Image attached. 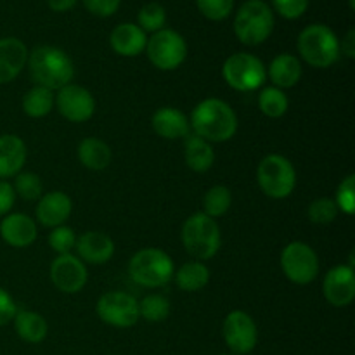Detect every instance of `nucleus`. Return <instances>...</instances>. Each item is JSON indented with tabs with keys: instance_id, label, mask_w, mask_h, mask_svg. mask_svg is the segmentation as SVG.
<instances>
[{
	"instance_id": "obj_23",
	"label": "nucleus",
	"mask_w": 355,
	"mask_h": 355,
	"mask_svg": "<svg viewBox=\"0 0 355 355\" xmlns=\"http://www.w3.org/2000/svg\"><path fill=\"white\" fill-rule=\"evenodd\" d=\"M302 62L297 55L293 54H279L270 61L269 69H267V76L274 87L277 89H291L297 85L302 78Z\"/></svg>"
},
{
	"instance_id": "obj_24",
	"label": "nucleus",
	"mask_w": 355,
	"mask_h": 355,
	"mask_svg": "<svg viewBox=\"0 0 355 355\" xmlns=\"http://www.w3.org/2000/svg\"><path fill=\"white\" fill-rule=\"evenodd\" d=\"M184 158L186 165L194 172H207L214 166L215 151L211 144L198 135H187L184 139Z\"/></svg>"
},
{
	"instance_id": "obj_17",
	"label": "nucleus",
	"mask_w": 355,
	"mask_h": 355,
	"mask_svg": "<svg viewBox=\"0 0 355 355\" xmlns=\"http://www.w3.org/2000/svg\"><path fill=\"white\" fill-rule=\"evenodd\" d=\"M73 203L71 198L62 191H52V193L42 194L37 205V218L45 227H59L64 225L71 215Z\"/></svg>"
},
{
	"instance_id": "obj_21",
	"label": "nucleus",
	"mask_w": 355,
	"mask_h": 355,
	"mask_svg": "<svg viewBox=\"0 0 355 355\" xmlns=\"http://www.w3.org/2000/svg\"><path fill=\"white\" fill-rule=\"evenodd\" d=\"M26 144L14 134L0 135V180L16 177L26 163Z\"/></svg>"
},
{
	"instance_id": "obj_3",
	"label": "nucleus",
	"mask_w": 355,
	"mask_h": 355,
	"mask_svg": "<svg viewBox=\"0 0 355 355\" xmlns=\"http://www.w3.org/2000/svg\"><path fill=\"white\" fill-rule=\"evenodd\" d=\"M298 52L307 64L314 68H329L340 58V40L326 24H311L300 33Z\"/></svg>"
},
{
	"instance_id": "obj_18",
	"label": "nucleus",
	"mask_w": 355,
	"mask_h": 355,
	"mask_svg": "<svg viewBox=\"0 0 355 355\" xmlns=\"http://www.w3.org/2000/svg\"><path fill=\"white\" fill-rule=\"evenodd\" d=\"M37 224L24 214H7L0 222V236L12 248H26L37 239Z\"/></svg>"
},
{
	"instance_id": "obj_13",
	"label": "nucleus",
	"mask_w": 355,
	"mask_h": 355,
	"mask_svg": "<svg viewBox=\"0 0 355 355\" xmlns=\"http://www.w3.org/2000/svg\"><path fill=\"white\" fill-rule=\"evenodd\" d=\"M54 104L58 106L61 116L73 123H83L96 113V99L92 94L85 87L75 83L59 89L58 96H54Z\"/></svg>"
},
{
	"instance_id": "obj_35",
	"label": "nucleus",
	"mask_w": 355,
	"mask_h": 355,
	"mask_svg": "<svg viewBox=\"0 0 355 355\" xmlns=\"http://www.w3.org/2000/svg\"><path fill=\"white\" fill-rule=\"evenodd\" d=\"M49 245L59 255H66V253H71V250L76 245V234L71 227L68 225H59V227L52 229V232L49 234Z\"/></svg>"
},
{
	"instance_id": "obj_36",
	"label": "nucleus",
	"mask_w": 355,
	"mask_h": 355,
	"mask_svg": "<svg viewBox=\"0 0 355 355\" xmlns=\"http://www.w3.org/2000/svg\"><path fill=\"white\" fill-rule=\"evenodd\" d=\"M200 12L210 21H222L231 14L234 0H196Z\"/></svg>"
},
{
	"instance_id": "obj_22",
	"label": "nucleus",
	"mask_w": 355,
	"mask_h": 355,
	"mask_svg": "<svg viewBox=\"0 0 355 355\" xmlns=\"http://www.w3.org/2000/svg\"><path fill=\"white\" fill-rule=\"evenodd\" d=\"M151 123L156 134L163 139H168V141L186 139L189 135V118L177 107H159L153 114Z\"/></svg>"
},
{
	"instance_id": "obj_34",
	"label": "nucleus",
	"mask_w": 355,
	"mask_h": 355,
	"mask_svg": "<svg viewBox=\"0 0 355 355\" xmlns=\"http://www.w3.org/2000/svg\"><path fill=\"white\" fill-rule=\"evenodd\" d=\"M338 207H336L335 200H329V198H319V200L312 201L311 207H309V218L311 222L319 225L331 224L338 217Z\"/></svg>"
},
{
	"instance_id": "obj_38",
	"label": "nucleus",
	"mask_w": 355,
	"mask_h": 355,
	"mask_svg": "<svg viewBox=\"0 0 355 355\" xmlns=\"http://www.w3.org/2000/svg\"><path fill=\"white\" fill-rule=\"evenodd\" d=\"M274 9L286 19H298L309 7V0H272Z\"/></svg>"
},
{
	"instance_id": "obj_12",
	"label": "nucleus",
	"mask_w": 355,
	"mask_h": 355,
	"mask_svg": "<svg viewBox=\"0 0 355 355\" xmlns=\"http://www.w3.org/2000/svg\"><path fill=\"white\" fill-rule=\"evenodd\" d=\"M222 333H224L225 345L238 355L250 354L259 342L255 321L252 319V315L243 311L229 312Z\"/></svg>"
},
{
	"instance_id": "obj_11",
	"label": "nucleus",
	"mask_w": 355,
	"mask_h": 355,
	"mask_svg": "<svg viewBox=\"0 0 355 355\" xmlns=\"http://www.w3.org/2000/svg\"><path fill=\"white\" fill-rule=\"evenodd\" d=\"M97 315L101 321L114 328H132L141 319L139 302L123 291H110L97 300Z\"/></svg>"
},
{
	"instance_id": "obj_2",
	"label": "nucleus",
	"mask_w": 355,
	"mask_h": 355,
	"mask_svg": "<svg viewBox=\"0 0 355 355\" xmlns=\"http://www.w3.org/2000/svg\"><path fill=\"white\" fill-rule=\"evenodd\" d=\"M28 69L37 85L59 90L69 85L75 76V64L64 51L51 45H40L28 54Z\"/></svg>"
},
{
	"instance_id": "obj_1",
	"label": "nucleus",
	"mask_w": 355,
	"mask_h": 355,
	"mask_svg": "<svg viewBox=\"0 0 355 355\" xmlns=\"http://www.w3.org/2000/svg\"><path fill=\"white\" fill-rule=\"evenodd\" d=\"M194 135L211 142H225L238 130V116L225 101L205 99L191 113L189 120Z\"/></svg>"
},
{
	"instance_id": "obj_39",
	"label": "nucleus",
	"mask_w": 355,
	"mask_h": 355,
	"mask_svg": "<svg viewBox=\"0 0 355 355\" xmlns=\"http://www.w3.org/2000/svg\"><path fill=\"white\" fill-rule=\"evenodd\" d=\"M87 10L99 17L113 16L120 7V0H83Z\"/></svg>"
},
{
	"instance_id": "obj_25",
	"label": "nucleus",
	"mask_w": 355,
	"mask_h": 355,
	"mask_svg": "<svg viewBox=\"0 0 355 355\" xmlns=\"http://www.w3.org/2000/svg\"><path fill=\"white\" fill-rule=\"evenodd\" d=\"M14 329L23 342L40 343L49 333L47 321L33 311H17L14 315Z\"/></svg>"
},
{
	"instance_id": "obj_16",
	"label": "nucleus",
	"mask_w": 355,
	"mask_h": 355,
	"mask_svg": "<svg viewBox=\"0 0 355 355\" xmlns=\"http://www.w3.org/2000/svg\"><path fill=\"white\" fill-rule=\"evenodd\" d=\"M75 250L78 252V259L82 262L103 266V263L110 262L111 257L114 255V243L104 232L89 231L76 238Z\"/></svg>"
},
{
	"instance_id": "obj_37",
	"label": "nucleus",
	"mask_w": 355,
	"mask_h": 355,
	"mask_svg": "<svg viewBox=\"0 0 355 355\" xmlns=\"http://www.w3.org/2000/svg\"><path fill=\"white\" fill-rule=\"evenodd\" d=\"M335 203L343 214H355V175H349L342 180V184L336 189Z\"/></svg>"
},
{
	"instance_id": "obj_31",
	"label": "nucleus",
	"mask_w": 355,
	"mask_h": 355,
	"mask_svg": "<svg viewBox=\"0 0 355 355\" xmlns=\"http://www.w3.org/2000/svg\"><path fill=\"white\" fill-rule=\"evenodd\" d=\"M139 315L149 322H162L170 315V302L163 295H148L139 302Z\"/></svg>"
},
{
	"instance_id": "obj_30",
	"label": "nucleus",
	"mask_w": 355,
	"mask_h": 355,
	"mask_svg": "<svg viewBox=\"0 0 355 355\" xmlns=\"http://www.w3.org/2000/svg\"><path fill=\"white\" fill-rule=\"evenodd\" d=\"M290 101L286 94L277 87H267L260 92L259 96V107L266 116L269 118H281L286 114Z\"/></svg>"
},
{
	"instance_id": "obj_45",
	"label": "nucleus",
	"mask_w": 355,
	"mask_h": 355,
	"mask_svg": "<svg viewBox=\"0 0 355 355\" xmlns=\"http://www.w3.org/2000/svg\"><path fill=\"white\" fill-rule=\"evenodd\" d=\"M222 355H229V354H222Z\"/></svg>"
},
{
	"instance_id": "obj_26",
	"label": "nucleus",
	"mask_w": 355,
	"mask_h": 355,
	"mask_svg": "<svg viewBox=\"0 0 355 355\" xmlns=\"http://www.w3.org/2000/svg\"><path fill=\"white\" fill-rule=\"evenodd\" d=\"M78 159L85 168L104 170L111 163V149L104 141L97 137H87L78 146Z\"/></svg>"
},
{
	"instance_id": "obj_40",
	"label": "nucleus",
	"mask_w": 355,
	"mask_h": 355,
	"mask_svg": "<svg viewBox=\"0 0 355 355\" xmlns=\"http://www.w3.org/2000/svg\"><path fill=\"white\" fill-rule=\"evenodd\" d=\"M17 307L14 304L12 297L7 293L3 288H0V326L9 324L10 321H14V315H16Z\"/></svg>"
},
{
	"instance_id": "obj_14",
	"label": "nucleus",
	"mask_w": 355,
	"mask_h": 355,
	"mask_svg": "<svg viewBox=\"0 0 355 355\" xmlns=\"http://www.w3.org/2000/svg\"><path fill=\"white\" fill-rule=\"evenodd\" d=\"M87 267L78 257L66 253L58 255L51 266V281L59 291L66 295L78 293L87 284Z\"/></svg>"
},
{
	"instance_id": "obj_5",
	"label": "nucleus",
	"mask_w": 355,
	"mask_h": 355,
	"mask_svg": "<svg viewBox=\"0 0 355 355\" xmlns=\"http://www.w3.org/2000/svg\"><path fill=\"white\" fill-rule=\"evenodd\" d=\"M274 30L272 9L262 0H248L234 17V33L241 44L255 47L263 44Z\"/></svg>"
},
{
	"instance_id": "obj_29",
	"label": "nucleus",
	"mask_w": 355,
	"mask_h": 355,
	"mask_svg": "<svg viewBox=\"0 0 355 355\" xmlns=\"http://www.w3.org/2000/svg\"><path fill=\"white\" fill-rule=\"evenodd\" d=\"M232 203V194L231 189L225 186H214L207 191L203 196V208L205 215L211 218L222 217L229 211Z\"/></svg>"
},
{
	"instance_id": "obj_19",
	"label": "nucleus",
	"mask_w": 355,
	"mask_h": 355,
	"mask_svg": "<svg viewBox=\"0 0 355 355\" xmlns=\"http://www.w3.org/2000/svg\"><path fill=\"white\" fill-rule=\"evenodd\" d=\"M28 49L19 38H0V85L17 78L28 62Z\"/></svg>"
},
{
	"instance_id": "obj_33",
	"label": "nucleus",
	"mask_w": 355,
	"mask_h": 355,
	"mask_svg": "<svg viewBox=\"0 0 355 355\" xmlns=\"http://www.w3.org/2000/svg\"><path fill=\"white\" fill-rule=\"evenodd\" d=\"M12 187L14 193L26 201L40 200L42 193H44V184H42L40 177L31 172L17 173L16 182H14Z\"/></svg>"
},
{
	"instance_id": "obj_7",
	"label": "nucleus",
	"mask_w": 355,
	"mask_h": 355,
	"mask_svg": "<svg viewBox=\"0 0 355 355\" xmlns=\"http://www.w3.org/2000/svg\"><path fill=\"white\" fill-rule=\"evenodd\" d=\"M257 182L266 196L272 200H284L297 186V172L288 158L281 155H269L257 168Z\"/></svg>"
},
{
	"instance_id": "obj_27",
	"label": "nucleus",
	"mask_w": 355,
	"mask_h": 355,
	"mask_svg": "<svg viewBox=\"0 0 355 355\" xmlns=\"http://www.w3.org/2000/svg\"><path fill=\"white\" fill-rule=\"evenodd\" d=\"M210 281V270L203 262H187L175 272V283L182 291H200Z\"/></svg>"
},
{
	"instance_id": "obj_20",
	"label": "nucleus",
	"mask_w": 355,
	"mask_h": 355,
	"mask_svg": "<svg viewBox=\"0 0 355 355\" xmlns=\"http://www.w3.org/2000/svg\"><path fill=\"white\" fill-rule=\"evenodd\" d=\"M111 47L123 58H135L142 54L148 45V35L134 23H121L111 31Z\"/></svg>"
},
{
	"instance_id": "obj_42",
	"label": "nucleus",
	"mask_w": 355,
	"mask_h": 355,
	"mask_svg": "<svg viewBox=\"0 0 355 355\" xmlns=\"http://www.w3.org/2000/svg\"><path fill=\"white\" fill-rule=\"evenodd\" d=\"M340 52L347 55V58H355V31L350 30L347 33V37L342 40V45H340Z\"/></svg>"
},
{
	"instance_id": "obj_32",
	"label": "nucleus",
	"mask_w": 355,
	"mask_h": 355,
	"mask_svg": "<svg viewBox=\"0 0 355 355\" xmlns=\"http://www.w3.org/2000/svg\"><path fill=\"white\" fill-rule=\"evenodd\" d=\"M137 21V26L141 28L144 33H156V31L163 30V26H165L166 12L159 3H146V6L139 10Z\"/></svg>"
},
{
	"instance_id": "obj_6",
	"label": "nucleus",
	"mask_w": 355,
	"mask_h": 355,
	"mask_svg": "<svg viewBox=\"0 0 355 355\" xmlns=\"http://www.w3.org/2000/svg\"><path fill=\"white\" fill-rule=\"evenodd\" d=\"M128 274L139 286H165L173 277V262L163 250L144 248L130 259Z\"/></svg>"
},
{
	"instance_id": "obj_4",
	"label": "nucleus",
	"mask_w": 355,
	"mask_h": 355,
	"mask_svg": "<svg viewBox=\"0 0 355 355\" xmlns=\"http://www.w3.org/2000/svg\"><path fill=\"white\" fill-rule=\"evenodd\" d=\"M220 227L208 215L194 214L182 225V245L196 260H210L220 250Z\"/></svg>"
},
{
	"instance_id": "obj_41",
	"label": "nucleus",
	"mask_w": 355,
	"mask_h": 355,
	"mask_svg": "<svg viewBox=\"0 0 355 355\" xmlns=\"http://www.w3.org/2000/svg\"><path fill=\"white\" fill-rule=\"evenodd\" d=\"M14 201H16L14 187L7 180H0V217H6L12 210Z\"/></svg>"
},
{
	"instance_id": "obj_15",
	"label": "nucleus",
	"mask_w": 355,
	"mask_h": 355,
	"mask_svg": "<svg viewBox=\"0 0 355 355\" xmlns=\"http://www.w3.org/2000/svg\"><path fill=\"white\" fill-rule=\"evenodd\" d=\"M322 295L333 307H347L355 298V272L350 266H336L324 276Z\"/></svg>"
},
{
	"instance_id": "obj_9",
	"label": "nucleus",
	"mask_w": 355,
	"mask_h": 355,
	"mask_svg": "<svg viewBox=\"0 0 355 355\" xmlns=\"http://www.w3.org/2000/svg\"><path fill=\"white\" fill-rule=\"evenodd\" d=\"M146 51L149 61L163 71L177 69L187 58V44L182 35L165 28L153 33L146 45Z\"/></svg>"
},
{
	"instance_id": "obj_44",
	"label": "nucleus",
	"mask_w": 355,
	"mask_h": 355,
	"mask_svg": "<svg viewBox=\"0 0 355 355\" xmlns=\"http://www.w3.org/2000/svg\"><path fill=\"white\" fill-rule=\"evenodd\" d=\"M350 9H355V2H354V0H350Z\"/></svg>"
},
{
	"instance_id": "obj_28",
	"label": "nucleus",
	"mask_w": 355,
	"mask_h": 355,
	"mask_svg": "<svg viewBox=\"0 0 355 355\" xmlns=\"http://www.w3.org/2000/svg\"><path fill=\"white\" fill-rule=\"evenodd\" d=\"M54 107V94L45 87L35 85L23 97V110L31 118H44Z\"/></svg>"
},
{
	"instance_id": "obj_8",
	"label": "nucleus",
	"mask_w": 355,
	"mask_h": 355,
	"mask_svg": "<svg viewBox=\"0 0 355 355\" xmlns=\"http://www.w3.org/2000/svg\"><path fill=\"white\" fill-rule=\"evenodd\" d=\"M222 76L229 87L239 92H253L267 80V69L257 55L248 52H236L225 59Z\"/></svg>"
},
{
	"instance_id": "obj_10",
	"label": "nucleus",
	"mask_w": 355,
	"mask_h": 355,
	"mask_svg": "<svg viewBox=\"0 0 355 355\" xmlns=\"http://www.w3.org/2000/svg\"><path fill=\"white\" fill-rule=\"evenodd\" d=\"M281 269L284 276L295 284H309L318 277L319 259L314 248L302 241L286 245L281 253Z\"/></svg>"
},
{
	"instance_id": "obj_43",
	"label": "nucleus",
	"mask_w": 355,
	"mask_h": 355,
	"mask_svg": "<svg viewBox=\"0 0 355 355\" xmlns=\"http://www.w3.org/2000/svg\"><path fill=\"white\" fill-rule=\"evenodd\" d=\"M47 3L55 12H64V10H69L75 7L76 0H47Z\"/></svg>"
}]
</instances>
